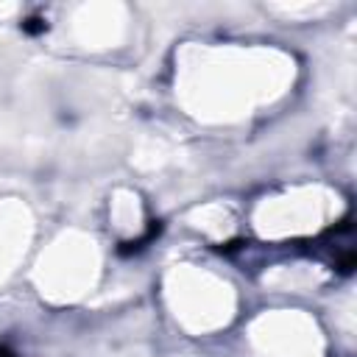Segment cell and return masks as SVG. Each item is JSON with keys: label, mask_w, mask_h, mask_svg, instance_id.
<instances>
[{"label": "cell", "mask_w": 357, "mask_h": 357, "mask_svg": "<svg viewBox=\"0 0 357 357\" xmlns=\"http://www.w3.org/2000/svg\"><path fill=\"white\" fill-rule=\"evenodd\" d=\"M0 357H17V354H14L8 346H0Z\"/></svg>", "instance_id": "3957f363"}, {"label": "cell", "mask_w": 357, "mask_h": 357, "mask_svg": "<svg viewBox=\"0 0 357 357\" xmlns=\"http://www.w3.org/2000/svg\"><path fill=\"white\" fill-rule=\"evenodd\" d=\"M22 31H25L28 36H39V33L47 31V22H45L42 17H28V20H22Z\"/></svg>", "instance_id": "7a4b0ae2"}, {"label": "cell", "mask_w": 357, "mask_h": 357, "mask_svg": "<svg viewBox=\"0 0 357 357\" xmlns=\"http://www.w3.org/2000/svg\"><path fill=\"white\" fill-rule=\"evenodd\" d=\"M159 231H162V223H159V220H151V223H148V229H145V234H142V237H137V240H126V243H120L117 254H120V257L139 254L142 248H148V245L159 237Z\"/></svg>", "instance_id": "6da1fadb"}]
</instances>
